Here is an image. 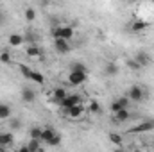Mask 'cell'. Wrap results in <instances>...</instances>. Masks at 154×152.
Returning a JSON list of instances; mask_svg holds the SVG:
<instances>
[{"label": "cell", "instance_id": "obj_1", "mask_svg": "<svg viewBox=\"0 0 154 152\" xmlns=\"http://www.w3.org/2000/svg\"><path fill=\"white\" fill-rule=\"evenodd\" d=\"M75 31L72 25H59V27H54L52 29V36L54 39H65V41H70L74 38Z\"/></svg>", "mask_w": 154, "mask_h": 152}, {"label": "cell", "instance_id": "obj_2", "mask_svg": "<svg viewBox=\"0 0 154 152\" xmlns=\"http://www.w3.org/2000/svg\"><path fill=\"white\" fill-rule=\"evenodd\" d=\"M152 129H154V120H145V122H142V123L131 127L127 132H129V134H143V132H149V131H152Z\"/></svg>", "mask_w": 154, "mask_h": 152}, {"label": "cell", "instance_id": "obj_3", "mask_svg": "<svg viewBox=\"0 0 154 152\" xmlns=\"http://www.w3.org/2000/svg\"><path fill=\"white\" fill-rule=\"evenodd\" d=\"M79 104H82V97L81 95H68L61 104H59V108H61V111H66V109H70V108H74V106H79Z\"/></svg>", "mask_w": 154, "mask_h": 152}, {"label": "cell", "instance_id": "obj_4", "mask_svg": "<svg viewBox=\"0 0 154 152\" xmlns=\"http://www.w3.org/2000/svg\"><path fill=\"white\" fill-rule=\"evenodd\" d=\"M143 90H142V86H138V84H134V86H131V90H129V93H127V99L131 100V102H142L143 100Z\"/></svg>", "mask_w": 154, "mask_h": 152}, {"label": "cell", "instance_id": "obj_5", "mask_svg": "<svg viewBox=\"0 0 154 152\" xmlns=\"http://www.w3.org/2000/svg\"><path fill=\"white\" fill-rule=\"evenodd\" d=\"M88 81V74H81V72H70L68 74V84L70 86H81Z\"/></svg>", "mask_w": 154, "mask_h": 152}, {"label": "cell", "instance_id": "obj_6", "mask_svg": "<svg viewBox=\"0 0 154 152\" xmlns=\"http://www.w3.org/2000/svg\"><path fill=\"white\" fill-rule=\"evenodd\" d=\"M129 102H131V100H129L127 97H118V99H115V100L111 102L109 109H111L113 113H118V111H122V109H127Z\"/></svg>", "mask_w": 154, "mask_h": 152}, {"label": "cell", "instance_id": "obj_7", "mask_svg": "<svg viewBox=\"0 0 154 152\" xmlns=\"http://www.w3.org/2000/svg\"><path fill=\"white\" fill-rule=\"evenodd\" d=\"M66 97H68V93H66L65 86H57V88H54V91H52V102H54V104H61Z\"/></svg>", "mask_w": 154, "mask_h": 152}, {"label": "cell", "instance_id": "obj_8", "mask_svg": "<svg viewBox=\"0 0 154 152\" xmlns=\"http://www.w3.org/2000/svg\"><path fill=\"white\" fill-rule=\"evenodd\" d=\"M54 48L57 54H68L70 52V43L65 39H54Z\"/></svg>", "mask_w": 154, "mask_h": 152}, {"label": "cell", "instance_id": "obj_9", "mask_svg": "<svg viewBox=\"0 0 154 152\" xmlns=\"http://www.w3.org/2000/svg\"><path fill=\"white\" fill-rule=\"evenodd\" d=\"M13 143H14V136H13V132H9V131H7V132H5V131L0 132V147L5 149V147H11Z\"/></svg>", "mask_w": 154, "mask_h": 152}, {"label": "cell", "instance_id": "obj_10", "mask_svg": "<svg viewBox=\"0 0 154 152\" xmlns=\"http://www.w3.org/2000/svg\"><path fill=\"white\" fill-rule=\"evenodd\" d=\"M133 59H134V61H136V63H138L142 68H143V66H147V65L151 63V56H149L147 52H143V50H142V52H138V54H136Z\"/></svg>", "mask_w": 154, "mask_h": 152}, {"label": "cell", "instance_id": "obj_11", "mask_svg": "<svg viewBox=\"0 0 154 152\" xmlns=\"http://www.w3.org/2000/svg\"><path fill=\"white\" fill-rule=\"evenodd\" d=\"M65 113H66V116H70V118H81V116L84 114V106H82V104H79V106H74V108L66 109Z\"/></svg>", "mask_w": 154, "mask_h": 152}, {"label": "cell", "instance_id": "obj_12", "mask_svg": "<svg viewBox=\"0 0 154 152\" xmlns=\"http://www.w3.org/2000/svg\"><path fill=\"white\" fill-rule=\"evenodd\" d=\"M34 99H36V91H34L32 88H27V86H25V88L22 90V100L29 104V102H34Z\"/></svg>", "mask_w": 154, "mask_h": 152}, {"label": "cell", "instance_id": "obj_13", "mask_svg": "<svg viewBox=\"0 0 154 152\" xmlns=\"http://www.w3.org/2000/svg\"><path fill=\"white\" fill-rule=\"evenodd\" d=\"M56 134H57V132H56V129H54V127H50V125H48V127H43V132H41V141H43V143H48V141H50Z\"/></svg>", "mask_w": 154, "mask_h": 152}, {"label": "cell", "instance_id": "obj_14", "mask_svg": "<svg viewBox=\"0 0 154 152\" xmlns=\"http://www.w3.org/2000/svg\"><path fill=\"white\" fill-rule=\"evenodd\" d=\"M145 29H149V22H145V20H134L131 23V31H134V32H142Z\"/></svg>", "mask_w": 154, "mask_h": 152}, {"label": "cell", "instance_id": "obj_15", "mask_svg": "<svg viewBox=\"0 0 154 152\" xmlns=\"http://www.w3.org/2000/svg\"><path fill=\"white\" fill-rule=\"evenodd\" d=\"M118 72H120V68L116 63H106V66H104V75L106 77H115Z\"/></svg>", "mask_w": 154, "mask_h": 152}, {"label": "cell", "instance_id": "obj_16", "mask_svg": "<svg viewBox=\"0 0 154 152\" xmlns=\"http://www.w3.org/2000/svg\"><path fill=\"white\" fill-rule=\"evenodd\" d=\"M7 43L11 45V47H22L25 41H23V36L22 34H9V38H7Z\"/></svg>", "mask_w": 154, "mask_h": 152}, {"label": "cell", "instance_id": "obj_17", "mask_svg": "<svg viewBox=\"0 0 154 152\" xmlns=\"http://www.w3.org/2000/svg\"><path fill=\"white\" fill-rule=\"evenodd\" d=\"M25 52H27V56L32 57V59H39V57H41V48H39L38 45H29Z\"/></svg>", "mask_w": 154, "mask_h": 152}, {"label": "cell", "instance_id": "obj_18", "mask_svg": "<svg viewBox=\"0 0 154 152\" xmlns=\"http://www.w3.org/2000/svg\"><path fill=\"white\" fill-rule=\"evenodd\" d=\"M23 41L29 45H38V34L32 32V29H27V32L23 34Z\"/></svg>", "mask_w": 154, "mask_h": 152}, {"label": "cell", "instance_id": "obj_19", "mask_svg": "<svg viewBox=\"0 0 154 152\" xmlns=\"http://www.w3.org/2000/svg\"><path fill=\"white\" fill-rule=\"evenodd\" d=\"M129 118H131L129 109H122V111L115 113V122H116V123H124V122H127Z\"/></svg>", "mask_w": 154, "mask_h": 152}, {"label": "cell", "instance_id": "obj_20", "mask_svg": "<svg viewBox=\"0 0 154 152\" xmlns=\"http://www.w3.org/2000/svg\"><path fill=\"white\" fill-rule=\"evenodd\" d=\"M70 72H81V74H88V66L81 61H74L70 65Z\"/></svg>", "mask_w": 154, "mask_h": 152}, {"label": "cell", "instance_id": "obj_21", "mask_svg": "<svg viewBox=\"0 0 154 152\" xmlns=\"http://www.w3.org/2000/svg\"><path fill=\"white\" fill-rule=\"evenodd\" d=\"M7 118H11V106L0 104V120H7Z\"/></svg>", "mask_w": 154, "mask_h": 152}, {"label": "cell", "instance_id": "obj_22", "mask_svg": "<svg viewBox=\"0 0 154 152\" xmlns=\"http://www.w3.org/2000/svg\"><path fill=\"white\" fill-rule=\"evenodd\" d=\"M41 132H43V127H31V129H29L31 140H39V141H41Z\"/></svg>", "mask_w": 154, "mask_h": 152}, {"label": "cell", "instance_id": "obj_23", "mask_svg": "<svg viewBox=\"0 0 154 152\" xmlns=\"http://www.w3.org/2000/svg\"><path fill=\"white\" fill-rule=\"evenodd\" d=\"M27 149H29V152H39L41 150V141L39 140H29Z\"/></svg>", "mask_w": 154, "mask_h": 152}, {"label": "cell", "instance_id": "obj_24", "mask_svg": "<svg viewBox=\"0 0 154 152\" xmlns=\"http://www.w3.org/2000/svg\"><path fill=\"white\" fill-rule=\"evenodd\" d=\"M18 70L20 74L25 77V79H31V74H32V68H29L27 65H18Z\"/></svg>", "mask_w": 154, "mask_h": 152}, {"label": "cell", "instance_id": "obj_25", "mask_svg": "<svg viewBox=\"0 0 154 152\" xmlns=\"http://www.w3.org/2000/svg\"><path fill=\"white\" fill-rule=\"evenodd\" d=\"M109 140H111V143H115L116 147H122V141H124V140H122V136H120L118 132H111V134H109Z\"/></svg>", "mask_w": 154, "mask_h": 152}, {"label": "cell", "instance_id": "obj_26", "mask_svg": "<svg viewBox=\"0 0 154 152\" xmlns=\"http://www.w3.org/2000/svg\"><path fill=\"white\" fill-rule=\"evenodd\" d=\"M31 81L36 82V84H43V82H45V77L41 75L39 72H34V70H32V74H31Z\"/></svg>", "mask_w": 154, "mask_h": 152}, {"label": "cell", "instance_id": "obj_27", "mask_svg": "<svg viewBox=\"0 0 154 152\" xmlns=\"http://www.w3.org/2000/svg\"><path fill=\"white\" fill-rule=\"evenodd\" d=\"M25 20H27V22H34V20H36V11H34L32 7H27V9H25Z\"/></svg>", "mask_w": 154, "mask_h": 152}, {"label": "cell", "instance_id": "obj_28", "mask_svg": "<svg viewBox=\"0 0 154 152\" xmlns=\"http://www.w3.org/2000/svg\"><path fill=\"white\" fill-rule=\"evenodd\" d=\"M61 141H63V136H61V134H56V136L47 143V145H48V147H59V145H61Z\"/></svg>", "mask_w": 154, "mask_h": 152}, {"label": "cell", "instance_id": "obj_29", "mask_svg": "<svg viewBox=\"0 0 154 152\" xmlns=\"http://www.w3.org/2000/svg\"><path fill=\"white\" fill-rule=\"evenodd\" d=\"M0 63H4V65L11 63V54H9L7 50H2V52H0Z\"/></svg>", "mask_w": 154, "mask_h": 152}, {"label": "cell", "instance_id": "obj_30", "mask_svg": "<svg viewBox=\"0 0 154 152\" xmlns=\"http://www.w3.org/2000/svg\"><path fill=\"white\" fill-rule=\"evenodd\" d=\"M88 109H90V113H99V111H100V104H99L97 100H91Z\"/></svg>", "mask_w": 154, "mask_h": 152}, {"label": "cell", "instance_id": "obj_31", "mask_svg": "<svg viewBox=\"0 0 154 152\" xmlns=\"http://www.w3.org/2000/svg\"><path fill=\"white\" fill-rule=\"evenodd\" d=\"M9 127H11V129H20V127H22V120H20V118H11Z\"/></svg>", "mask_w": 154, "mask_h": 152}, {"label": "cell", "instance_id": "obj_32", "mask_svg": "<svg viewBox=\"0 0 154 152\" xmlns=\"http://www.w3.org/2000/svg\"><path fill=\"white\" fill-rule=\"evenodd\" d=\"M127 66H129L131 70H140V68H142V66H140L134 59H127Z\"/></svg>", "mask_w": 154, "mask_h": 152}, {"label": "cell", "instance_id": "obj_33", "mask_svg": "<svg viewBox=\"0 0 154 152\" xmlns=\"http://www.w3.org/2000/svg\"><path fill=\"white\" fill-rule=\"evenodd\" d=\"M16 152H29V149H27V145H22V147H20Z\"/></svg>", "mask_w": 154, "mask_h": 152}, {"label": "cell", "instance_id": "obj_34", "mask_svg": "<svg viewBox=\"0 0 154 152\" xmlns=\"http://www.w3.org/2000/svg\"><path fill=\"white\" fill-rule=\"evenodd\" d=\"M2 22H4V14L0 13V23H2Z\"/></svg>", "mask_w": 154, "mask_h": 152}, {"label": "cell", "instance_id": "obj_35", "mask_svg": "<svg viewBox=\"0 0 154 152\" xmlns=\"http://www.w3.org/2000/svg\"><path fill=\"white\" fill-rule=\"evenodd\" d=\"M115 152H125V150H124V149H116Z\"/></svg>", "mask_w": 154, "mask_h": 152}]
</instances>
